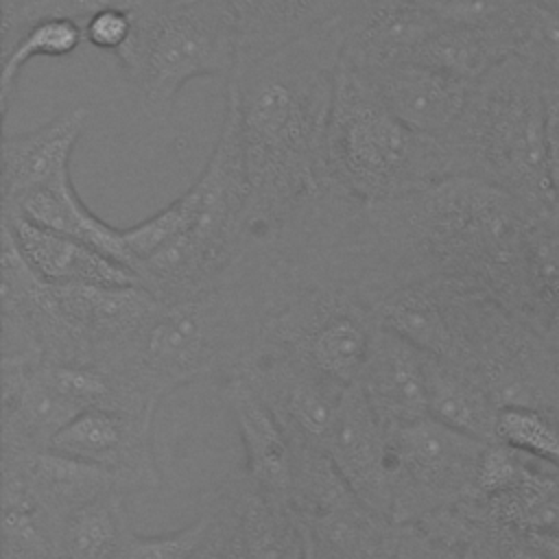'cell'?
<instances>
[{
  "label": "cell",
  "mask_w": 559,
  "mask_h": 559,
  "mask_svg": "<svg viewBox=\"0 0 559 559\" xmlns=\"http://www.w3.org/2000/svg\"><path fill=\"white\" fill-rule=\"evenodd\" d=\"M107 391V380L92 369L46 367L20 380L15 417L28 435L41 439L48 448L50 439L70 419L92 406H100Z\"/></svg>",
  "instance_id": "13"
},
{
  "label": "cell",
  "mask_w": 559,
  "mask_h": 559,
  "mask_svg": "<svg viewBox=\"0 0 559 559\" xmlns=\"http://www.w3.org/2000/svg\"><path fill=\"white\" fill-rule=\"evenodd\" d=\"M116 59L142 111L164 120L188 81L234 72L238 41L231 11L225 0L138 11L135 33Z\"/></svg>",
  "instance_id": "5"
},
{
  "label": "cell",
  "mask_w": 559,
  "mask_h": 559,
  "mask_svg": "<svg viewBox=\"0 0 559 559\" xmlns=\"http://www.w3.org/2000/svg\"><path fill=\"white\" fill-rule=\"evenodd\" d=\"M2 216H20L39 227L76 238L135 271V260L127 249L122 229L100 221L81 201L72 183V173H61L39 188L20 194L13 201H4Z\"/></svg>",
  "instance_id": "14"
},
{
  "label": "cell",
  "mask_w": 559,
  "mask_h": 559,
  "mask_svg": "<svg viewBox=\"0 0 559 559\" xmlns=\"http://www.w3.org/2000/svg\"><path fill=\"white\" fill-rule=\"evenodd\" d=\"M341 393L332 395L330 391H325L323 386L312 384V382L297 384L293 389L290 413H293L295 421L299 424V428L306 435H310L312 439H317L319 443L325 439V435L332 426V419H334L336 408H338Z\"/></svg>",
  "instance_id": "26"
},
{
  "label": "cell",
  "mask_w": 559,
  "mask_h": 559,
  "mask_svg": "<svg viewBox=\"0 0 559 559\" xmlns=\"http://www.w3.org/2000/svg\"><path fill=\"white\" fill-rule=\"evenodd\" d=\"M188 2H197V0H142L144 11L146 9H166V7H179V4H188Z\"/></svg>",
  "instance_id": "31"
},
{
  "label": "cell",
  "mask_w": 559,
  "mask_h": 559,
  "mask_svg": "<svg viewBox=\"0 0 559 559\" xmlns=\"http://www.w3.org/2000/svg\"><path fill=\"white\" fill-rule=\"evenodd\" d=\"M142 286L170 301L192 297L249 240V179L238 114L225 98L216 144L194 183L151 218L122 229Z\"/></svg>",
  "instance_id": "2"
},
{
  "label": "cell",
  "mask_w": 559,
  "mask_h": 559,
  "mask_svg": "<svg viewBox=\"0 0 559 559\" xmlns=\"http://www.w3.org/2000/svg\"><path fill=\"white\" fill-rule=\"evenodd\" d=\"M330 181L362 201H389L452 177L441 138L397 120L371 83L341 59L328 122Z\"/></svg>",
  "instance_id": "4"
},
{
  "label": "cell",
  "mask_w": 559,
  "mask_h": 559,
  "mask_svg": "<svg viewBox=\"0 0 559 559\" xmlns=\"http://www.w3.org/2000/svg\"><path fill=\"white\" fill-rule=\"evenodd\" d=\"M528 548L542 559H559V531H528Z\"/></svg>",
  "instance_id": "29"
},
{
  "label": "cell",
  "mask_w": 559,
  "mask_h": 559,
  "mask_svg": "<svg viewBox=\"0 0 559 559\" xmlns=\"http://www.w3.org/2000/svg\"><path fill=\"white\" fill-rule=\"evenodd\" d=\"M105 9L144 11L142 0H13L2 11L0 48L11 44L24 28L41 20H72L85 24Z\"/></svg>",
  "instance_id": "23"
},
{
  "label": "cell",
  "mask_w": 559,
  "mask_h": 559,
  "mask_svg": "<svg viewBox=\"0 0 559 559\" xmlns=\"http://www.w3.org/2000/svg\"><path fill=\"white\" fill-rule=\"evenodd\" d=\"M321 445L358 500L378 515H386L391 511L389 428L356 382L343 389L336 415Z\"/></svg>",
  "instance_id": "7"
},
{
  "label": "cell",
  "mask_w": 559,
  "mask_h": 559,
  "mask_svg": "<svg viewBox=\"0 0 559 559\" xmlns=\"http://www.w3.org/2000/svg\"><path fill=\"white\" fill-rule=\"evenodd\" d=\"M238 41V61L258 59L349 17L360 0H225ZM236 61V63H238Z\"/></svg>",
  "instance_id": "9"
},
{
  "label": "cell",
  "mask_w": 559,
  "mask_h": 559,
  "mask_svg": "<svg viewBox=\"0 0 559 559\" xmlns=\"http://www.w3.org/2000/svg\"><path fill=\"white\" fill-rule=\"evenodd\" d=\"M124 535L118 504L107 493L63 520L59 546L66 559H111Z\"/></svg>",
  "instance_id": "20"
},
{
  "label": "cell",
  "mask_w": 559,
  "mask_h": 559,
  "mask_svg": "<svg viewBox=\"0 0 559 559\" xmlns=\"http://www.w3.org/2000/svg\"><path fill=\"white\" fill-rule=\"evenodd\" d=\"M515 57L559 81V13L542 0H522L511 22Z\"/></svg>",
  "instance_id": "22"
},
{
  "label": "cell",
  "mask_w": 559,
  "mask_h": 559,
  "mask_svg": "<svg viewBox=\"0 0 559 559\" xmlns=\"http://www.w3.org/2000/svg\"><path fill=\"white\" fill-rule=\"evenodd\" d=\"M31 271L50 286H133L135 271L103 251L66 234L39 227L20 216H2Z\"/></svg>",
  "instance_id": "10"
},
{
  "label": "cell",
  "mask_w": 559,
  "mask_h": 559,
  "mask_svg": "<svg viewBox=\"0 0 559 559\" xmlns=\"http://www.w3.org/2000/svg\"><path fill=\"white\" fill-rule=\"evenodd\" d=\"M127 428L120 415L109 408L92 406L70 419L48 443L46 450L111 469L120 459Z\"/></svg>",
  "instance_id": "19"
},
{
  "label": "cell",
  "mask_w": 559,
  "mask_h": 559,
  "mask_svg": "<svg viewBox=\"0 0 559 559\" xmlns=\"http://www.w3.org/2000/svg\"><path fill=\"white\" fill-rule=\"evenodd\" d=\"M240 542L247 559H304V526L264 498L247 504Z\"/></svg>",
  "instance_id": "21"
},
{
  "label": "cell",
  "mask_w": 559,
  "mask_h": 559,
  "mask_svg": "<svg viewBox=\"0 0 559 559\" xmlns=\"http://www.w3.org/2000/svg\"><path fill=\"white\" fill-rule=\"evenodd\" d=\"M138 26V11L105 9L83 24L85 41L118 57L131 41Z\"/></svg>",
  "instance_id": "27"
},
{
  "label": "cell",
  "mask_w": 559,
  "mask_h": 559,
  "mask_svg": "<svg viewBox=\"0 0 559 559\" xmlns=\"http://www.w3.org/2000/svg\"><path fill=\"white\" fill-rule=\"evenodd\" d=\"M304 559H338L328 552L308 531H304Z\"/></svg>",
  "instance_id": "30"
},
{
  "label": "cell",
  "mask_w": 559,
  "mask_h": 559,
  "mask_svg": "<svg viewBox=\"0 0 559 559\" xmlns=\"http://www.w3.org/2000/svg\"><path fill=\"white\" fill-rule=\"evenodd\" d=\"M85 41L83 26L72 20H41L24 28L11 44L2 46L0 72V109L9 111L17 92L22 68L37 57H68Z\"/></svg>",
  "instance_id": "18"
},
{
  "label": "cell",
  "mask_w": 559,
  "mask_h": 559,
  "mask_svg": "<svg viewBox=\"0 0 559 559\" xmlns=\"http://www.w3.org/2000/svg\"><path fill=\"white\" fill-rule=\"evenodd\" d=\"M548 151H550V173L552 183L559 194V98H548Z\"/></svg>",
  "instance_id": "28"
},
{
  "label": "cell",
  "mask_w": 559,
  "mask_h": 559,
  "mask_svg": "<svg viewBox=\"0 0 559 559\" xmlns=\"http://www.w3.org/2000/svg\"><path fill=\"white\" fill-rule=\"evenodd\" d=\"M24 476L55 518H68L79 507L109 493L114 474L107 467L76 461L52 450L37 452Z\"/></svg>",
  "instance_id": "16"
},
{
  "label": "cell",
  "mask_w": 559,
  "mask_h": 559,
  "mask_svg": "<svg viewBox=\"0 0 559 559\" xmlns=\"http://www.w3.org/2000/svg\"><path fill=\"white\" fill-rule=\"evenodd\" d=\"M496 441L559 469V428L528 406H500Z\"/></svg>",
  "instance_id": "24"
},
{
  "label": "cell",
  "mask_w": 559,
  "mask_h": 559,
  "mask_svg": "<svg viewBox=\"0 0 559 559\" xmlns=\"http://www.w3.org/2000/svg\"><path fill=\"white\" fill-rule=\"evenodd\" d=\"M354 68L362 72L397 120L432 138H443L456 124L474 85L450 72L417 63Z\"/></svg>",
  "instance_id": "8"
},
{
  "label": "cell",
  "mask_w": 559,
  "mask_h": 559,
  "mask_svg": "<svg viewBox=\"0 0 559 559\" xmlns=\"http://www.w3.org/2000/svg\"><path fill=\"white\" fill-rule=\"evenodd\" d=\"M210 518H201L179 531L164 535H131L127 533L111 559H192L205 544Z\"/></svg>",
  "instance_id": "25"
},
{
  "label": "cell",
  "mask_w": 559,
  "mask_h": 559,
  "mask_svg": "<svg viewBox=\"0 0 559 559\" xmlns=\"http://www.w3.org/2000/svg\"><path fill=\"white\" fill-rule=\"evenodd\" d=\"M365 0H360L362 4ZM277 52L238 61L227 94L249 179V234L269 236L325 192V140L347 31L360 9Z\"/></svg>",
  "instance_id": "1"
},
{
  "label": "cell",
  "mask_w": 559,
  "mask_h": 559,
  "mask_svg": "<svg viewBox=\"0 0 559 559\" xmlns=\"http://www.w3.org/2000/svg\"><path fill=\"white\" fill-rule=\"evenodd\" d=\"M428 415L485 443L496 441L500 406L469 380L445 365V358L424 352Z\"/></svg>",
  "instance_id": "15"
},
{
  "label": "cell",
  "mask_w": 559,
  "mask_h": 559,
  "mask_svg": "<svg viewBox=\"0 0 559 559\" xmlns=\"http://www.w3.org/2000/svg\"><path fill=\"white\" fill-rule=\"evenodd\" d=\"M87 118L90 111L85 107H72L37 129L4 135L0 144L2 203L68 173L74 146L85 133Z\"/></svg>",
  "instance_id": "12"
},
{
  "label": "cell",
  "mask_w": 559,
  "mask_h": 559,
  "mask_svg": "<svg viewBox=\"0 0 559 559\" xmlns=\"http://www.w3.org/2000/svg\"><path fill=\"white\" fill-rule=\"evenodd\" d=\"M487 445L430 415L389 430L391 507L402 489L406 498H443L476 485Z\"/></svg>",
  "instance_id": "6"
},
{
  "label": "cell",
  "mask_w": 559,
  "mask_h": 559,
  "mask_svg": "<svg viewBox=\"0 0 559 559\" xmlns=\"http://www.w3.org/2000/svg\"><path fill=\"white\" fill-rule=\"evenodd\" d=\"M231 400L251 472L275 500H282L293 485L288 443L271 411L247 386H236Z\"/></svg>",
  "instance_id": "17"
},
{
  "label": "cell",
  "mask_w": 559,
  "mask_h": 559,
  "mask_svg": "<svg viewBox=\"0 0 559 559\" xmlns=\"http://www.w3.org/2000/svg\"><path fill=\"white\" fill-rule=\"evenodd\" d=\"M450 170L513 194L535 216L559 221L550 173L548 105L533 68L511 57L472 85L456 124L441 138Z\"/></svg>",
  "instance_id": "3"
},
{
  "label": "cell",
  "mask_w": 559,
  "mask_h": 559,
  "mask_svg": "<svg viewBox=\"0 0 559 559\" xmlns=\"http://www.w3.org/2000/svg\"><path fill=\"white\" fill-rule=\"evenodd\" d=\"M557 227H559V221H557Z\"/></svg>",
  "instance_id": "32"
},
{
  "label": "cell",
  "mask_w": 559,
  "mask_h": 559,
  "mask_svg": "<svg viewBox=\"0 0 559 559\" xmlns=\"http://www.w3.org/2000/svg\"><path fill=\"white\" fill-rule=\"evenodd\" d=\"M356 384L389 430L428 417L424 349L382 325Z\"/></svg>",
  "instance_id": "11"
}]
</instances>
